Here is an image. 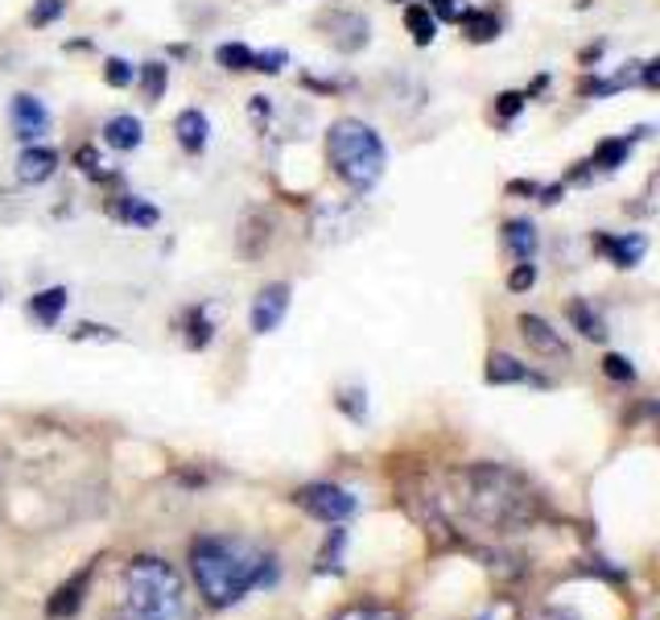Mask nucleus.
I'll use <instances>...</instances> for the list:
<instances>
[{"instance_id": "nucleus-1", "label": "nucleus", "mask_w": 660, "mask_h": 620, "mask_svg": "<svg viewBox=\"0 0 660 620\" xmlns=\"http://www.w3.org/2000/svg\"><path fill=\"white\" fill-rule=\"evenodd\" d=\"M190 571L211 608H232L248 591L277 579V558L248 538L211 534L190 546Z\"/></svg>"}, {"instance_id": "nucleus-2", "label": "nucleus", "mask_w": 660, "mask_h": 620, "mask_svg": "<svg viewBox=\"0 0 660 620\" xmlns=\"http://www.w3.org/2000/svg\"><path fill=\"white\" fill-rule=\"evenodd\" d=\"M455 505L467 521L491 534H512L537 517V497L528 480L500 464H474L455 472Z\"/></svg>"}, {"instance_id": "nucleus-3", "label": "nucleus", "mask_w": 660, "mask_h": 620, "mask_svg": "<svg viewBox=\"0 0 660 620\" xmlns=\"http://www.w3.org/2000/svg\"><path fill=\"white\" fill-rule=\"evenodd\" d=\"M120 620H182L187 617V591L170 563L161 558H133L120 575L116 596Z\"/></svg>"}, {"instance_id": "nucleus-4", "label": "nucleus", "mask_w": 660, "mask_h": 620, "mask_svg": "<svg viewBox=\"0 0 660 620\" xmlns=\"http://www.w3.org/2000/svg\"><path fill=\"white\" fill-rule=\"evenodd\" d=\"M326 154H331V166L339 174L343 182L351 190H372L380 182V174H384V141L376 133L372 124L363 121H351V117H343L326 129Z\"/></svg>"}, {"instance_id": "nucleus-5", "label": "nucleus", "mask_w": 660, "mask_h": 620, "mask_svg": "<svg viewBox=\"0 0 660 620\" xmlns=\"http://www.w3.org/2000/svg\"><path fill=\"white\" fill-rule=\"evenodd\" d=\"M298 505L310 517L326 521V525H339L356 513V497L339 484H305V488H298Z\"/></svg>"}, {"instance_id": "nucleus-6", "label": "nucleus", "mask_w": 660, "mask_h": 620, "mask_svg": "<svg viewBox=\"0 0 660 620\" xmlns=\"http://www.w3.org/2000/svg\"><path fill=\"white\" fill-rule=\"evenodd\" d=\"M289 310V286L286 281H272L265 290L256 294L253 302V331L256 335H269V331L281 328V319H286Z\"/></svg>"}, {"instance_id": "nucleus-7", "label": "nucleus", "mask_w": 660, "mask_h": 620, "mask_svg": "<svg viewBox=\"0 0 660 620\" xmlns=\"http://www.w3.org/2000/svg\"><path fill=\"white\" fill-rule=\"evenodd\" d=\"M521 335H525V344L533 347L537 356H549V361H570V347L561 344V335L545 323L541 314H521Z\"/></svg>"}, {"instance_id": "nucleus-8", "label": "nucleus", "mask_w": 660, "mask_h": 620, "mask_svg": "<svg viewBox=\"0 0 660 620\" xmlns=\"http://www.w3.org/2000/svg\"><path fill=\"white\" fill-rule=\"evenodd\" d=\"M13 129H18L21 141H37L46 129H51V112L37 96H18L13 100Z\"/></svg>"}, {"instance_id": "nucleus-9", "label": "nucleus", "mask_w": 660, "mask_h": 620, "mask_svg": "<svg viewBox=\"0 0 660 620\" xmlns=\"http://www.w3.org/2000/svg\"><path fill=\"white\" fill-rule=\"evenodd\" d=\"M322 30H331V42L339 46V51H359V46H368V21L356 18V13H331V18H322Z\"/></svg>"}, {"instance_id": "nucleus-10", "label": "nucleus", "mask_w": 660, "mask_h": 620, "mask_svg": "<svg viewBox=\"0 0 660 620\" xmlns=\"http://www.w3.org/2000/svg\"><path fill=\"white\" fill-rule=\"evenodd\" d=\"M488 380L491 385H549V380L541 377V373H533L528 364L512 361V356H504V352H495L488 361Z\"/></svg>"}, {"instance_id": "nucleus-11", "label": "nucleus", "mask_w": 660, "mask_h": 620, "mask_svg": "<svg viewBox=\"0 0 660 620\" xmlns=\"http://www.w3.org/2000/svg\"><path fill=\"white\" fill-rule=\"evenodd\" d=\"M599 244V253H607L611 265H619V269H631V265H640V257L648 253V241L644 236H594Z\"/></svg>"}, {"instance_id": "nucleus-12", "label": "nucleus", "mask_w": 660, "mask_h": 620, "mask_svg": "<svg viewBox=\"0 0 660 620\" xmlns=\"http://www.w3.org/2000/svg\"><path fill=\"white\" fill-rule=\"evenodd\" d=\"M174 133H178V145H182L187 154H203L206 137H211V124H206V117L199 112V108H187V112H178Z\"/></svg>"}, {"instance_id": "nucleus-13", "label": "nucleus", "mask_w": 660, "mask_h": 620, "mask_svg": "<svg viewBox=\"0 0 660 620\" xmlns=\"http://www.w3.org/2000/svg\"><path fill=\"white\" fill-rule=\"evenodd\" d=\"M54 170H58V154L54 150H42V145H34V150H25V154L18 157V178L21 182H46V178H54Z\"/></svg>"}, {"instance_id": "nucleus-14", "label": "nucleus", "mask_w": 660, "mask_h": 620, "mask_svg": "<svg viewBox=\"0 0 660 620\" xmlns=\"http://www.w3.org/2000/svg\"><path fill=\"white\" fill-rule=\"evenodd\" d=\"M504 248L516 261H533L537 257V228L528 224V220H508L504 224Z\"/></svg>"}, {"instance_id": "nucleus-15", "label": "nucleus", "mask_w": 660, "mask_h": 620, "mask_svg": "<svg viewBox=\"0 0 660 620\" xmlns=\"http://www.w3.org/2000/svg\"><path fill=\"white\" fill-rule=\"evenodd\" d=\"M141 121L136 117H112V121L103 124V141L112 145V150H120V154H128V150H136L141 145Z\"/></svg>"}, {"instance_id": "nucleus-16", "label": "nucleus", "mask_w": 660, "mask_h": 620, "mask_svg": "<svg viewBox=\"0 0 660 620\" xmlns=\"http://www.w3.org/2000/svg\"><path fill=\"white\" fill-rule=\"evenodd\" d=\"M458 25H462V34L471 37V42H491V37H500V21L495 13H483V9H467V13H458Z\"/></svg>"}, {"instance_id": "nucleus-17", "label": "nucleus", "mask_w": 660, "mask_h": 620, "mask_svg": "<svg viewBox=\"0 0 660 620\" xmlns=\"http://www.w3.org/2000/svg\"><path fill=\"white\" fill-rule=\"evenodd\" d=\"M63 310H67V290H63V286H54V290H46V294H37V298H30V314H34L42 328H54Z\"/></svg>"}, {"instance_id": "nucleus-18", "label": "nucleus", "mask_w": 660, "mask_h": 620, "mask_svg": "<svg viewBox=\"0 0 660 620\" xmlns=\"http://www.w3.org/2000/svg\"><path fill=\"white\" fill-rule=\"evenodd\" d=\"M87 579H91V571H83V575H75V579H70L67 587H58V591H54V600H51V608H46V612H51L54 620H58V617H70V612H75V608H79V600H83V587H87Z\"/></svg>"}, {"instance_id": "nucleus-19", "label": "nucleus", "mask_w": 660, "mask_h": 620, "mask_svg": "<svg viewBox=\"0 0 660 620\" xmlns=\"http://www.w3.org/2000/svg\"><path fill=\"white\" fill-rule=\"evenodd\" d=\"M405 30L413 34L417 46H429L434 37H438V18L425 9V4H409L405 9Z\"/></svg>"}, {"instance_id": "nucleus-20", "label": "nucleus", "mask_w": 660, "mask_h": 620, "mask_svg": "<svg viewBox=\"0 0 660 620\" xmlns=\"http://www.w3.org/2000/svg\"><path fill=\"white\" fill-rule=\"evenodd\" d=\"M112 211H116L124 224H136V228H153V224H157V207H149L145 199H136V195H124V199H120Z\"/></svg>"}, {"instance_id": "nucleus-21", "label": "nucleus", "mask_w": 660, "mask_h": 620, "mask_svg": "<svg viewBox=\"0 0 660 620\" xmlns=\"http://www.w3.org/2000/svg\"><path fill=\"white\" fill-rule=\"evenodd\" d=\"M136 79H141V87H145V100L157 103L161 96H166V84H170V70H166V63H145V67L136 70Z\"/></svg>"}, {"instance_id": "nucleus-22", "label": "nucleus", "mask_w": 660, "mask_h": 620, "mask_svg": "<svg viewBox=\"0 0 660 620\" xmlns=\"http://www.w3.org/2000/svg\"><path fill=\"white\" fill-rule=\"evenodd\" d=\"M631 154V137H615V141H603L599 150H594V162L599 170H615V166H624V157Z\"/></svg>"}, {"instance_id": "nucleus-23", "label": "nucleus", "mask_w": 660, "mask_h": 620, "mask_svg": "<svg viewBox=\"0 0 660 620\" xmlns=\"http://www.w3.org/2000/svg\"><path fill=\"white\" fill-rule=\"evenodd\" d=\"M570 319H574V328L582 331L586 340H607V328H603V319H599V314H594L586 302H574V307H570Z\"/></svg>"}, {"instance_id": "nucleus-24", "label": "nucleus", "mask_w": 660, "mask_h": 620, "mask_svg": "<svg viewBox=\"0 0 660 620\" xmlns=\"http://www.w3.org/2000/svg\"><path fill=\"white\" fill-rule=\"evenodd\" d=\"M223 70H253V51L244 46V42H223L220 51H215Z\"/></svg>"}, {"instance_id": "nucleus-25", "label": "nucleus", "mask_w": 660, "mask_h": 620, "mask_svg": "<svg viewBox=\"0 0 660 620\" xmlns=\"http://www.w3.org/2000/svg\"><path fill=\"white\" fill-rule=\"evenodd\" d=\"M335 620H401V617L389 612V608H376V604H351V608L335 612Z\"/></svg>"}, {"instance_id": "nucleus-26", "label": "nucleus", "mask_w": 660, "mask_h": 620, "mask_svg": "<svg viewBox=\"0 0 660 620\" xmlns=\"http://www.w3.org/2000/svg\"><path fill=\"white\" fill-rule=\"evenodd\" d=\"M103 79H108L112 87H128L136 79V70L128 67L124 58H108V63H103Z\"/></svg>"}, {"instance_id": "nucleus-27", "label": "nucleus", "mask_w": 660, "mask_h": 620, "mask_svg": "<svg viewBox=\"0 0 660 620\" xmlns=\"http://www.w3.org/2000/svg\"><path fill=\"white\" fill-rule=\"evenodd\" d=\"M187 344H190V347H206V344H211V323H206L203 310H194V314H190Z\"/></svg>"}, {"instance_id": "nucleus-28", "label": "nucleus", "mask_w": 660, "mask_h": 620, "mask_svg": "<svg viewBox=\"0 0 660 620\" xmlns=\"http://www.w3.org/2000/svg\"><path fill=\"white\" fill-rule=\"evenodd\" d=\"M533 281H537V265L533 261H521L516 269H512V277H508V290H533Z\"/></svg>"}, {"instance_id": "nucleus-29", "label": "nucleus", "mask_w": 660, "mask_h": 620, "mask_svg": "<svg viewBox=\"0 0 660 620\" xmlns=\"http://www.w3.org/2000/svg\"><path fill=\"white\" fill-rule=\"evenodd\" d=\"M603 373H607L611 380H627V385L636 380V368H631V361H624V356H615V352H611L607 361H603Z\"/></svg>"}, {"instance_id": "nucleus-30", "label": "nucleus", "mask_w": 660, "mask_h": 620, "mask_svg": "<svg viewBox=\"0 0 660 620\" xmlns=\"http://www.w3.org/2000/svg\"><path fill=\"white\" fill-rule=\"evenodd\" d=\"M58 13H63V0H34L30 21H34V25H51V21H58Z\"/></svg>"}, {"instance_id": "nucleus-31", "label": "nucleus", "mask_w": 660, "mask_h": 620, "mask_svg": "<svg viewBox=\"0 0 660 620\" xmlns=\"http://www.w3.org/2000/svg\"><path fill=\"white\" fill-rule=\"evenodd\" d=\"M286 67V51H265V54H253V70H265V75H277V70Z\"/></svg>"}, {"instance_id": "nucleus-32", "label": "nucleus", "mask_w": 660, "mask_h": 620, "mask_svg": "<svg viewBox=\"0 0 660 620\" xmlns=\"http://www.w3.org/2000/svg\"><path fill=\"white\" fill-rule=\"evenodd\" d=\"M495 108H500V117H504V121H512V117H516V112L525 108V96H521V91H504Z\"/></svg>"}, {"instance_id": "nucleus-33", "label": "nucleus", "mask_w": 660, "mask_h": 620, "mask_svg": "<svg viewBox=\"0 0 660 620\" xmlns=\"http://www.w3.org/2000/svg\"><path fill=\"white\" fill-rule=\"evenodd\" d=\"M75 162H79V166H83L87 174H100V157H96V150H91V145H83V150H79V154H75Z\"/></svg>"}, {"instance_id": "nucleus-34", "label": "nucleus", "mask_w": 660, "mask_h": 620, "mask_svg": "<svg viewBox=\"0 0 660 620\" xmlns=\"http://www.w3.org/2000/svg\"><path fill=\"white\" fill-rule=\"evenodd\" d=\"M479 620H512V608H508V604H500V608H488V612H483Z\"/></svg>"}, {"instance_id": "nucleus-35", "label": "nucleus", "mask_w": 660, "mask_h": 620, "mask_svg": "<svg viewBox=\"0 0 660 620\" xmlns=\"http://www.w3.org/2000/svg\"><path fill=\"white\" fill-rule=\"evenodd\" d=\"M537 620H566V617H558V612H545V617H537Z\"/></svg>"}, {"instance_id": "nucleus-36", "label": "nucleus", "mask_w": 660, "mask_h": 620, "mask_svg": "<svg viewBox=\"0 0 660 620\" xmlns=\"http://www.w3.org/2000/svg\"><path fill=\"white\" fill-rule=\"evenodd\" d=\"M392 4H396V0H392Z\"/></svg>"}]
</instances>
